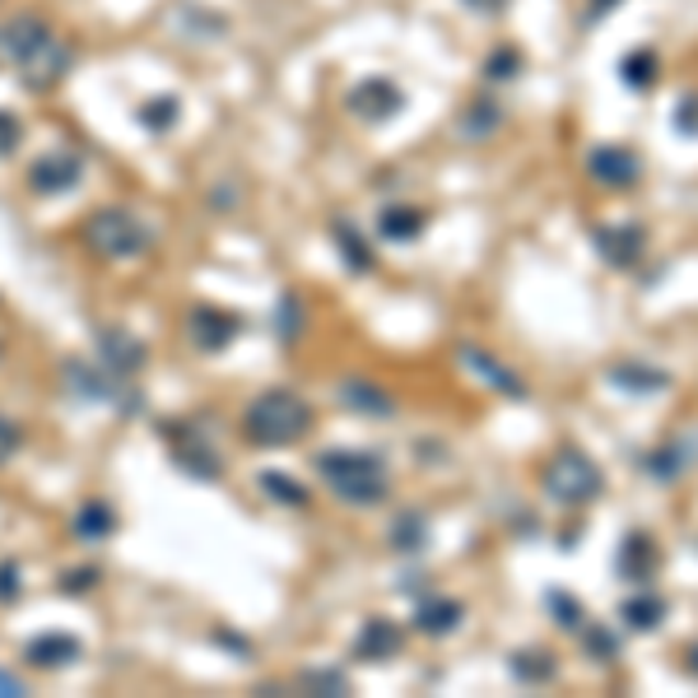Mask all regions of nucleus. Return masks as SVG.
Here are the masks:
<instances>
[{"mask_svg": "<svg viewBox=\"0 0 698 698\" xmlns=\"http://www.w3.org/2000/svg\"><path fill=\"white\" fill-rule=\"evenodd\" d=\"M313 429V405L294 392H261L243 410V434L257 448H289Z\"/></svg>", "mask_w": 698, "mask_h": 698, "instance_id": "f03ea898", "label": "nucleus"}, {"mask_svg": "<svg viewBox=\"0 0 698 698\" xmlns=\"http://www.w3.org/2000/svg\"><path fill=\"white\" fill-rule=\"evenodd\" d=\"M508 671L517 675L521 685H545V680H554V656H550V652H540V648H531V652H513Z\"/></svg>", "mask_w": 698, "mask_h": 698, "instance_id": "4be33fe9", "label": "nucleus"}, {"mask_svg": "<svg viewBox=\"0 0 698 698\" xmlns=\"http://www.w3.org/2000/svg\"><path fill=\"white\" fill-rule=\"evenodd\" d=\"M587 172L600 187L624 191V187H638V178H643V159H638L633 149H624V145H600V149H592Z\"/></svg>", "mask_w": 698, "mask_h": 698, "instance_id": "39448f33", "label": "nucleus"}, {"mask_svg": "<svg viewBox=\"0 0 698 698\" xmlns=\"http://www.w3.org/2000/svg\"><path fill=\"white\" fill-rule=\"evenodd\" d=\"M14 577H19V568H14V564L0 568V600H14V596H19V582H14Z\"/></svg>", "mask_w": 698, "mask_h": 698, "instance_id": "58836bf2", "label": "nucleus"}, {"mask_svg": "<svg viewBox=\"0 0 698 698\" xmlns=\"http://www.w3.org/2000/svg\"><path fill=\"white\" fill-rule=\"evenodd\" d=\"M610 382L624 386V392H633V396H656V392H666V386H671V373L633 359V363H615L610 368Z\"/></svg>", "mask_w": 698, "mask_h": 698, "instance_id": "f3484780", "label": "nucleus"}, {"mask_svg": "<svg viewBox=\"0 0 698 698\" xmlns=\"http://www.w3.org/2000/svg\"><path fill=\"white\" fill-rule=\"evenodd\" d=\"M14 452H19V429L10 419H0V465H5Z\"/></svg>", "mask_w": 698, "mask_h": 698, "instance_id": "4c0bfd02", "label": "nucleus"}, {"mask_svg": "<svg viewBox=\"0 0 698 698\" xmlns=\"http://www.w3.org/2000/svg\"><path fill=\"white\" fill-rule=\"evenodd\" d=\"M378 233L386 243H410V238L424 233V215L410 210V205H392V210H382V215H378Z\"/></svg>", "mask_w": 698, "mask_h": 698, "instance_id": "aec40b11", "label": "nucleus"}, {"mask_svg": "<svg viewBox=\"0 0 698 698\" xmlns=\"http://www.w3.org/2000/svg\"><path fill=\"white\" fill-rule=\"evenodd\" d=\"M61 587H66V592H85V587H93V568H85V573H66Z\"/></svg>", "mask_w": 698, "mask_h": 698, "instance_id": "ea45409f", "label": "nucleus"}, {"mask_svg": "<svg viewBox=\"0 0 698 698\" xmlns=\"http://www.w3.org/2000/svg\"><path fill=\"white\" fill-rule=\"evenodd\" d=\"M61 382H66L70 401H75V396H80V401H112V396H116V378L108 382V373L89 368L85 359H66V363H61Z\"/></svg>", "mask_w": 698, "mask_h": 698, "instance_id": "9b49d317", "label": "nucleus"}, {"mask_svg": "<svg viewBox=\"0 0 698 698\" xmlns=\"http://www.w3.org/2000/svg\"><path fill=\"white\" fill-rule=\"evenodd\" d=\"M261 489L275 494L280 503H289V508H307V489H303V484H294L289 475H280V471H266L261 475Z\"/></svg>", "mask_w": 698, "mask_h": 698, "instance_id": "bb28decb", "label": "nucleus"}, {"mask_svg": "<svg viewBox=\"0 0 698 698\" xmlns=\"http://www.w3.org/2000/svg\"><path fill=\"white\" fill-rule=\"evenodd\" d=\"M600 489H606V475H600V465L582 448H564V452L550 457V465H545V494L554 503H568V508H577V503H592Z\"/></svg>", "mask_w": 698, "mask_h": 698, "instance_id": "20e7f679", "label": "nucleus"}, {"mask_svg": "<svg viewBox=\"0 0 698 698\" xmlns=\"http://www.w3.org/2000/svg\"><path fill=\"white\" fill-rule=\"evenodd\" d=\"M517 61H521L517 52H494V61H489V75H494V80H513V75L521 70Z\"/></svg>", "mask_w": 698, "mask_h": 698, "instance_id": "e433bc0d", "label": "nucleus"}, {"mask_svg": "<svg viewBox=\"0 0 698 698\" xmlns=\"http://www.w3.org/2000/svg\"><path fill=\"white\" fill-rule=\"evenodd\" d=\"M70 70V47H61V43H52V47H43L33 56V61L24 66V80L33 85V89H52L61 75Z\"/></svg>", "mask_w": 698, "mask_h": 698, "instance_id": "6ab92c4d", "label": "nucleus"}, {"mask_svg": "<svg viewBox=\"0 0 698 698\" xmlns=\"http://www.w3.org/2000/svg\"><path fill=\"white\" fill-rule=\"evenodd\" d=\"M498 126V108L494 103H475V112L465 116V135H471V140H480L484 131H494Z\"/></svg>", "mask_w": 698, "mask_h": 698, "instance_id": "72a5a7b5", "label": "nucleus"}, {"mask_svg": "<svg viewBox=\"0 0 698 698\" xmlns=\"http://www.w3.org/2000/svg\"><path fill=\"white\" fill-rule=\"evenodd\" d=\"M52 43H56L52 29L43 24V19H29V14L24 19H10V24L0 29V52H5L19 70H24L33 56L43 52V47H52Z\"/></svg>", "mask_w": 698, "mask_h": 698, "instance_id": "423d86ee", "label": "nucleus"}, {"mask_svg": "<svg viewBox=\"0 0 698 698\" xmlns=\"http://www.w3.org/2000/svg\"><path fill=\"white\" fill-rule=\"evenodd\" d=\"M345 405H354L363 415H392V401H386L382 386H368V382H349L345 386Z\"/></svg>", "mask_w": 698, "mask_h": 698, "instance_id": "5701e85b", "label": "nucleus"}, {"mask_svg": "<svg viewBox=\"0 0 698 698\" xmlns=\"http://www.w3.org/2000/svg\"><path fill=\"white\" fill-rule=\"evenodd\" d=\"M689 671H694V675H698V643H694V648H689Z\"/></svg>", "mask_w": 698, "mask_h": 698, "instance_id": "c03bdc74", "label": "nucleus"}, {"mask_svg": "<svg viewBox=\"0 0 698 698\" xmlns=\"http://www.w3.org/2000/svg\"><path fill=\"white\" fill-rule=\"evenodd\" d=\"M85 243L99 251V257L131 261V257H140V251L149 247V228L135 219L131 210L103 205V210H93V215L85 219Z\"/></svg>", "mask_w": 698, "mask_h": 698, "instance_id": "7ed1b4c3", "label": "nucleus"}, {"mask_svg": "<svg viewBox=\"0 0 698 698\" xmlns=\"http://www.w3.org/2000/svg\"><path fill=\"white\" fill-rule=\"evenodd\" d=\"M112 508H103V503H89V508L75 517V531H80L85 540H103V536H112Z\"/></svg>", "mask_w": 698, "mask_h": 698, "instance_id": "a878e982", "label": "nucleus"}, {"mask_svg": "<svg viewBox=\"0 0 698 698\" xmlns=\"http://www.w3.org/2000/svg\"><path fill=\"white\" fill-rule=\"evenodd\" d=\"M424 536H429V521L419 513H401L396 527H392V545L396 550H424Z\"/></svg>", "mask_w": 698, "mask_h": 698, "instance_id": "393cba45", "label": "nucleus"}, {"mask_svg": "<svg viewBox=\"0 0 698 698\" xmlns=\"http://www.w3.org/2000/svg\"><path fill=\"white\" fill-rule=\"evenodd\" d=\"M592 243H596V251H600V257H606L615 270H629V266H638V257H643L648 233L638 228V224H600V228L592 233Z\"/></svg>", "mask_w": 698, "mask_h": 698, "instance_id": "0eeeda50", "label": "nucleus"}, {"mask_svg": "<svg viewBox=\"0 0 698 698\" xmlns=\"http://www.w3.org/2000/svg\"><path fill=\"white\" fill-rule=\"evenodd\" d=\"M99 345H103V363L112 368V378H116V373H126V378H131V373H140V368H145V345L135 340L131 331H122V326L103 331Z\"/></svg>", "mask_w": 698, "mask_h": 698, "instance_id": "4468645a", "label": "nucleus"}, {"mask_svg": "<svg viewBox=\"0 0 698 698\" xmlns=\"http://www.w3.org/2000/svg\"><path fill=\"white\" fill-rule=\"evenodd\" d=\"M396 652H401V629L392 624V619L373 615V619L363 624V633H359L354 656H359V662H392Z\"/></svg>", "mask_w": 698, "mask_h": 698, "instance_id": "ddd939ff", "label": "nucleus"}, {"mask_svg": "<svg viewBox=\"0 0 698 698\" xmlns=\"http://www.w3.org/2000/svg\"><path fill=\"white\" fill-rule=\"evenodd\" d=\"M582 638H587V652L596 656V662H615V656H619V643H615V633H610L606 624H596V629H587V633H582Z\"/></svg>", "mask_w": 698, "mask_h": 698, "instance_id": "7c9ffc66", "label": "nucleus"}, {"mask_svg": "<svg viewBox=\"0 0 698 698\" xmlns=\"http://www.w3.org/2000/svg\"><path fill=\"white\" fill-rule=\"evenodd\" d=\"M461 354H465V363H471L475 373H480L484 382H489V386H498V392H508L513 401L527 396V386H521V382L508 373V368H498V363H494V354H480V349H461Z\"/></svg>", "mask_w": 698, "mask_h": 698, "instance_id": "412c9836", "label": "nucleus"}, {"mask_svg": "<svg viewBox=\"0 0 698 698\" xmlns=\"http://www.w3.org/2000/svg\"><path fill=\"white\" fill-rule=\"evenodd\" d=\"M615 5V0H592V10H587V19H600V14H606Z\"/></svg>", "mask_w": 698, "mask_h": 698, "instance_id": "79ce46f5", "label": "nucleus"}, {"mask_svg": "<svg viewBox=\"0 0 698 698\" xmlns=\"http://www.w3.org/2000/svg\"><path fill=\"white\" fill-rule=\"evenodd\" d=\"M0 694H24V680L10 675V671H0Z\"/></svg>", "mask_w": 698, "mask_h": 698, "instance_id": "a19ab883", "label": "nucleus"}, {"mask_svg": "<svg viewBox=\"0 0 698 698\" xmlns=\"http://www.w3.org/2000/svg\"><path fill=\"white\" fill-rule=\"evenodd\" d=\"M619 80L633 85V89H652V80H656V56H652V52H629L624 66H619Z\"/></svg>", "mask_w": 698, "mask_h": 698, "instance_id": "b1692460", "label": "nucleus"}, {"mask_svg": "<svg viewBox=\"0 0 698 698\" xmlns=\"http://www.w3.org/2000/svg\"><path fill=\"white\" fill-rule=\"evenodd\" d=\"M680 465H685V457H680V448H656L652 457H648V471H652V480H675L680 475Z\"/></svg>", "mask_w": 698, "mask_h": 698, "instance_id": "c85d7f7f", "label": "nucleus"}, {"mask_svg": "<svg viewBox=\"0 0 698 698\" xmlns=\"http://www.w3.org/2000/svg\"><path fill=\"white\" fill-rule=\"evenodd\" d=\"M80 638H70V633H43V638H33L29 643V662L33 666H43V671H56V666H70V662H80Z\"/></svg>", "mask_w": 698, "mask_h": 698, "instance_id": "2eb2a0df", "label": "nucleus"}, {"mask_svg": "<svg viewBox=\"0 0 698 698\" xmlns=\"http://www.w3.org/2000/svg\"><path fill=\"white\" fill-rule=\"evenodd\" d=\"M172 116H178V103H172V99H159V103L140 108V122H145L149 131H168V126H172Z\"/></svg>", "mask_w": 698, "mask_h": 698, "instance_id": "473e14b6", "label": "nucleus"}, {"mask_svg": "<svg viewBox=\"0 0 698 698\" xmlns=\"http://www.w3.org/2000/svg\"><path fill=\"white\" fill-rule=\"evenodd\" d=\"M336 238H340V257H345L349 266H354V270H368V266H373V251H368L359 233L349 228V219H340V224H336Z\"/></svg>", "mask_w": 698, "mask_h": 698, "instance_id": "cd10ccee", "label": "nucleus"}, {"mask_svg": "<svg viewBox=\"0 0 698 698\" xmlns=\"http://www.w3.org/2000/svg\"><path fill=\"white\" fill-rule=\"evenodd\" d=\"M19 140H24V131H19V122L10 112H0V159H5V154H14L19 149Z\"/></svg>", "mask_w": 698, "mask_h": 698, "instance_id": "c9c22d12", "label": "nucleus"}, {"mask_svg": "<svg viewBox=\"0 0 698 698\" xmlns=\"http://www.w3.org/2000/svg\"><path fill=\"white\" fill-rule=\"evenodd\" d=\"M187 336L196 349H224L233 336H238V317L219 313V307H196L187 322Z\"/></svg>", "mask_w": 698, "mask_h": 698, "instance_id": "9d476101", "label": "nucleus"}, {"mask_svg": "<svg viewBox=\"0 0 698 698\" xmlns=\"http://www.w3.org/2000/svg\"><path fill=\"white\" fill-rule=\"evenodd\" d=\"M619 619H624V629H633V633L662 629V619H666V596H656V592H633L624 606H619Z\"/></svg>", "mask_w": 698, "mask_h": 698, "instance_id": "dca6fc26", "label": "nucleus"}, {"mask_svg": "<svg viewBox=\"0 0 698 698\" xmlns=\"http://www.w3.org/2000/svg\"><path fill=\"white\" fill-rule=\"evenodd\" d=\"M457 624H461V600H448V596L419 600V610H415V629H419V633L442 638V633H452Z\"/></svg>", "mask_w": 698, "mask_h": 698, "instance_id": "a211bd4d", "label": "nucleus"}, {"mask_svg": "<svg viewBox=\"0 0 698 698\" xmlns=\"http://www.w3.org/2000/svg\"><path fill=\"white\" fill-rule=\"evenodd\" d=\"M671 122H675V131H680V135H689V140H694V135H698V93H689V99H680V108H675V116H671Z\"/></svg>", "mask_w": 698, "mask_h": 698, "instance_id": "f704fd0d", "label": "nucleus"}, {"mask_svg": "<svg viewBox=\"0 0 698 698\" xmlns=\"http://www.w3.org/2000/svg\"><path fill=\"white\" fill-rule=\"evenodd\" d=\"M471 5H475V10H489V14H494V10H503V5H508V0H471Z\"/></svg>", "mask_w": 698, "mask_h": 698, "instance_id": "37998d69", "label": "nucleus"}, {"mask_svg": "<svg viewBox=\"0 0 698 698\" xmlns=\"http://www.w3.org/2000/svg\"><path fill=\"white\" fill-rule=\"evenodd\" d=\"M303 689H317V694H345L349 689V680L340 671H307L303 675Z\"/></svg>", "mask_w": 698, "mask_h": 698, "instance_id": "2f4dec72", "label": "nucleus"}, {"mask_svg": "<svg viewBox=\"0 0 698 698\" xmlns=\"http://www.w3.org/2000/svg\"><path fill=\"white\" fill-rule=\"evenodd\" d=\"M615 568H619V577H624V582H638V587H643V582H652V573H656V545H652V536H643V531L624 536Z\"/></svg>", "mask_w": 698, "mask_h": 698, "instance_id": "f8f14e48", "label": "nucleus"}, {"mask_svg": "<svg viewBox=\"0 0 698 698\" xmlns=\"http://www.w3.org/2000/svg\"><path fill=\"white\" fill-rule=\"evenodd\" d=\"M85 178V164L75 159V154H43L33 168H29V187L37 196H61V191L80 187Z\"/></svg>", "mask_w": 698, "mask_h": 698, "instance_id": "6e6552de", "label": "nucleus"}, {"mask_svg": "<svg viewBox=\"0 0 698 698\" xmlns=\"http://www.w3.org/2000/svg\"><path fill=\"white\" fill-rule=\"evenodd\" d=\"M545 600H550V610H554V619H559L564 629H582V619H587V615H582L577 596H568V592H550Z\"/></svg>", "mask_w": 698, "mask_h": 698, "instance_id": "c756f323", "label": "nucleus"}, {"mask_svg": "<svg viewBox=\"0 0 698 698\" xmlns=\"http://www.w3.org/2000/svg\"><path fill=\"white\" fill-rule=\"evenodd\" d=\"M349 112H359L363 122H386V116H396L401 112V89L396 85H386V80H363L349 89Z\"/></svg>", "mask_w": 698, "mask_h": 698, "instance_id": "1a4fd4ad", "label": "nucleus"}, {"mask_svg": "<svg viewBox=\"0 0 698 698\" xmlns=\"http://www.w3.org/2000/svg\"><path fill=\"white\" fill-rule=\"evenodd\" d=\"M317 471H322L326 484H331V494L354 503V508H373V503H382L386 494H392V475H386L382 457H373V452H354V448L322 452Z\"/></svg>", "mask_w": 698, "mask_h": 698, "instance_id": "f257e3e1", "label": "nucleus"}]
</instances>
